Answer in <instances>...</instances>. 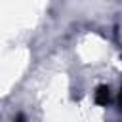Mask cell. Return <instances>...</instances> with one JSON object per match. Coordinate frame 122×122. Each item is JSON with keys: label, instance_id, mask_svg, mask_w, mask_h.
Instances as JSON below:
<instances>
[{"label": "cell", "instance_id": "cell-1", "mask_svg": "<svg viewBox=\"0 0 122 122\" xmlns=\"http://www.w3.org/2000/svg\"><path fill=\"white\" fill-rule=\"evenodd\" d=\"M109 99H111L109 86H99L97 92H95V103H97V105H107Z\"/></svg>", "mask_w": 122, "mask_h": 122}, {"label": "cell", "instance_id": "cell-2", "mask_svg": "<svg viewBox=\"0 0 122 122\" xmlns=\"http://www.w3.org/2000/svg\"><path fill=\"white\" fill-rule=\"evenodd\" d=\"M120 101H122V88H120Z\"/></svg>", "mask_w": 122, "mask_h": 122}]
</instances>
